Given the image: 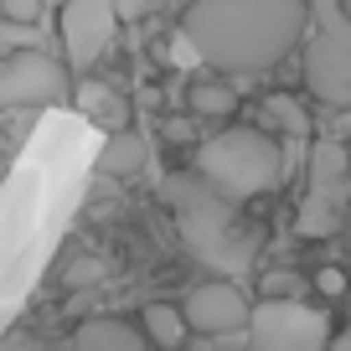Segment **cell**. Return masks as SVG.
Here are the masks:
<instances>
[{"instance_id": "cell-1", "label": "cell", "mask_w": 351, "mask_h": 351, "mask_svg": "<svg viewBox=\"0 0 351 351\" xmlns=\"http://www.w3.org/2000/svg\"><path fill=\"white\" fill-rule=\"evenodd\" d=\"M181 36L202 67L253 77L295 52L305 36V0H197Z\"/></svg>"}, {"instance_id": "cell-2", "label": "cell", "mask_w": 351, "mask_h": 351, "mask_svg": "<svg viewBox=\"0 0 351 351\" xmlns=\"http://www.w3.org/2000/svg\"><path fill=\"white\" fill-rule=\"evenodd\" d=\"M165 202H171L176 228H181V238H186L197 263L217 269L222 279L243 274L253 263V232L238 222V202L212 191L197 171H176L165 181Z\"/></svg>"}, {"instance_id": "cell-3", "label": "cell", "mask_w": 351, "mask_h": 351, "mask_svg": "<svg viewBox=\"0 0 351 351\" xmlns=\"http://www.w3.org/2000/svg\"><path fill=\"white\" fill-rule=\"evenodd\" d=\"M197 176L228 202H248L258 191H274L285 181V150L269 130L253 124H228L217 130L197 155Z\"/></svg>"}, {"instance_id": "cell-4", "label": "cell", "mask_w": 351, "mask_h": 351, "mask_svg": "<svg viewBox=\"0 0 351 351\" xmlns=\"http://www.w3.org/2000/svg\"><path fill=\"white\" fill-rule=\"evenodd\" d=\"M305 88L326 109L351 104V21L341 0H305Z\"/></svg>"}, {"instance_id": "cell-5", "label": "cell", "mask_w": 351, "mask_h": 351, "mask_svg": "<svg viewBox=\"0 0 351 351\" xmlns=\"http://www.w3.org/2000/svg\"><path fill=\"white\" fill-rule=\"evenodd\" d=\"M248 351H326L330 341V315L305 300H263L243 320Z\"/></svg>"}, {"instance_id": "cell-6", "label": "cell", "mask_w": 351, "mask_h": 351, "mask_svg": "<svg viewBox=\"0 0 351 351\" xmlns=\"http://www.w3.org/2000/svg\"><path fill=\"white\" fill-rule=\"evenodd\" d=\"M346 212V150L336 140H315L310 145V191L300 207V232L305 238H326L341 228Z\"/></svg>"}, {"instance_id": "cell-7", "label": "cell", "mask_w": 351, "mask_h": 351, "mask_svg": "<svg viewBox=\"0 0 351 351\" xmlns=\"http://www.w3.org/2000/svg\"><path fill=\"white\" fill-rule=\"evenodd\" d=\"M62 93H67V73L42 47L11 52L0 62V109H42V104H57Z\"/></svg>"}, {"instance_id": "cell-8", "label": "cell", "mask_w": 351, "mask_h": 351, "mask_svg": "<svg viewBox=\"0 0 351 351\" xmlns=\"http://www.w3.org/2000/svg\"><path fill=\"white\" fill-rule=\"evenodd\" d=\"M114 32H119V16L109 0H62L57 11V36L73 67H93L114 47Z\"/></svg>"}, {"instance_id": "cell-9", "label": "cell", "mask_w": 351, "mask_h": 351, "mask_svg": "<svg viewBox=\"0 0 351 351\" xmlns=\"http://www.w3.org/2000/svg\"><path fill=\"white\" fill-rule=\"evenodd\" d=\"M181 320H186V330H202V336H228V330H243L248 300H243V289L232 279H207V285H197L186 295Z\"/></svg>"}, {"instance_id": "cell-10", "label": "cell", "mask_w": 351, "mask_h": 351, "mask_svg": "<svg viewBox=\"0 0 351 351\" xmlns=\"http://www.w3.org/2000/svg\"><path fill=\"white\" fill-rule=\"evenodd\" d=\"M73 351H145V336L119 315H93L73 330Z\"/></svg>"}, {"instance_id": "cell-11", "label": "cell", "mask_w": 351, "mask_h": 351, "mask_svg": "<svg viewBox=\"0 0 351 351\" xmlns=\"http://www.w3.org/2000/svg\"><path fill=\"white\" fill-rule=\"evenodd\" d=\"M145 160H150V145H145V134H134V130H109V140H104V155H99L104 176H134V171H145Z\"/></svg>"}, {"instance_id": "cell-12", "label": "cell", "mask_w": 351, "mask_h": 351, "mask_svg": "<svg viewBox=\"0 0 351 351\" xmlns=\"http://www.w3.org/2000/svg\"><path fill=\"white\" fill-rule=\"evenodd\" d=\"M77 109L88 114V124H99V130H124V99L114 93V88H104V83H83L77 88Z\"/></svg>"}, {"instance_id": "cell-13", "label": "cell", "mask_w": 351, "mask_h": 351, "mask_svg": "<svg viewBox=\"0 0 351 351\" xmlns=\"http://www.w3.org/2000/svg\"><path fill=\"white\" fill-rule=\"evenodd\" d=\"M140 320H145L140 336L155 341V346H165V351H176L181 341H186V320H181V310H176V305H160V300H155V305H145Z\"/></svg>"}, {"instance_id": "cell-14", "label": "cell", "mask_w": 351, "mask_h": 351, "mask_svg": "<svg viewBox=\"0 0 351 351\" xmlns=\"http://www.w3.org/2000/svg\"><path fill=\"white\" fill-rule=\"evenodd\" d=\"M186 109L202 114V119H222V114L238 109V93L228 83H191L186 88Z\"/></svg>"}, {"instance_id": "cell-15", "label": "cell", "mask_w": 351, "mask_h": 351, "mask_svg": "<svg viewBox=\"0 0 351 351\" xmlns=\"http://www.w3.org/2000/svg\"><path fill=\"white\" fill-rule=\"evenodd\" d=\"M263 119L274 124V130H285V134H310V114L300 109V99H289V93H269L263 99Z\"/></svg>"}, {"instance_id": "cell-16", "label": "cell", "mask_w": 351, "mask_h": 351, "mask_svg": "<svg viewBox=\"0 0 351 351\" xmlns=\"http://www.w3.org/2000/svg\"><path fill=\"white\" fill-rule=\"evenodd\" d=\"M0 47H11V52H26V47H36V26L0 21Z\"/></svg>"}, {"instance_id": "cell-17", "label": "cell", "mask_w": 351, "mask_h": 351, "mask_svg": "<svg viewBox=\"0 0 351 351\" xmlns=\"http://www.w3.org/2000/svg\"><path fill=\"white\" fill-rule=\"evenodd\" d=\"M36 16H42V0H0V21L36 26Z\"/></svg>"}, {"instance_id": "cell-18", "label": "cell", "mask_w": 351, "mask_h": 351, "mask_svg": "<svg viewBox=\"0 0 351 351\" xmlns=\"http://www.w3.org/2000/svg\"><path fill=\"white\" fill-rule=\"evenodd\" d=\"M109 5H114V16H119V21H140V16H150L155 0H109Z\"/></svg>"}, {"instance_id": "cell-19", "label": "cell", "mask_w": 351, "mask_h": 351, "mask_svg": "<svg viewBox=\"0 0 351 351\" xmlns=\"http://www.w3.org/2000/svg\"><path fill=\"white\" fill-rule=\"evenodd\" d=\"M315 289H320V295H341V289H346L341 269H320V274H315Z\"/></svg>"}, {"instance_id": "cell-20", "label": "cell", "mask_w": 351, "mask_h": 351, "mask_svg": "<svg viewBox=\"0 0 351 351\" xmlns=\"http://www.w3.org/2000/svg\"><path fill=\"white\" fill-rule=\"evenodd\" d=\"M0 351H47L42 341H32V336H5L0 341Z\"/></svg>"}, {"instance_id": "cell-21", "label": "cell", "mask_w": 351, "mask_h": 351, "mask_svg": "<svg viewBox=\"0 0 351 351\" xmlns=\"http://www.w3.org/2000/svg\"><path fill=\"white\" fill-rule=\"evenodd\" d=\"M176 62H181V67H202V62H197V52L186 47V36H181V32H176Z\"/></svg>"}, {"instance_id": "cell-22", "label": "cell", "mask_w": 351, "mask_h": 351, "mask_svg": "<svg viewBox=\"0 0 351 351\" xmlns=\"http://www.w3.org/2000/svg\"><path fill=\"white\" fill-rule=\"evenodd\" d=\"M326 351H351V336H346V330H330V341H326Z\"/></svg>"}, {"instance_id": "cell-23", "label": "cell", "mask_w": 351, "mask_h": 351, "mask_svg": "<svg viewBox=\"0 0 351 351\" xmlns=\"http://www.w3.org/2000/svg\"><path fill=\"white\" fill-rule=\"evenodd\" d=\"M0 176H5V160H0Z\"/></svg>"}]
</instances>
